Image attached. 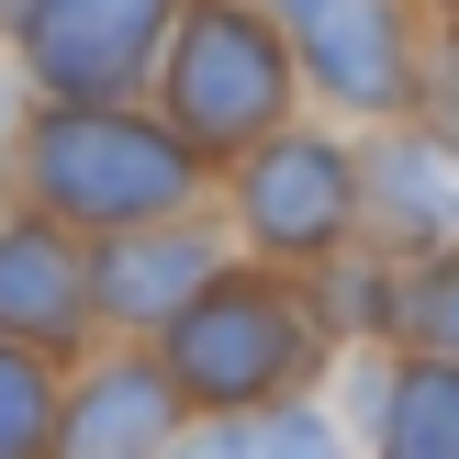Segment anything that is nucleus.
<instances>
[{"label":"nucleus","mask_w":459,"mask_h":459,"mask_svg":"<svg viewBox=\"0 0 459 459\" xmlns=\"http://www.w3.org/2000/svg\"><path fill=\"white\" fill-rule=\"evenodd\" d=\"M34 169H45V191L67 202V213H157V202L179 191V146L169 134H146L134 112H56L45 124V146H34Z\"/></svg>","instance_id":"1"},{"label":"nucleus","mask_w":459,"mask_h":459,"mask_svg":"<svg viewBox=\"0 0 459 459\" xmlns=\"http://www.w3.org/2000/svg\"><path fill=\"white\" fill-rule=\"evenodd\" d=\"M269 459H336V437L314 415H281V426H269Z\"/></svg>","instance_id":"13"},{"label":"nucleus","mask_w":459,"mask_h":459,"mask_svg":"<svg viewBox=\"0 0 459 459\" xmlns=\"http://www.w3.org/2000/svg\"><path fill=\"white\" fill-rule=\"evenodd\" d=\"M157 426H169V393H157V370H112L101 393L67 415V448L56 459H146Z\"/></svg>","instance_id":"7"},{"label":"nucleus","mask_w":459,"mask_h":459,"mask_svg":"<svg viewBox=\"0 0 459 459\" xmlns=\"http://www.w3.org/2000/svg\"><path fill=\"white\" fill-rule=\"evenodd\" d=\"M157 22H169V0H34V67L56 90H79V101H101V90H124L134 67H146Z\"/></svg>","instance_id":"3"},{"label":"nucleus","mask_w":459,"mask_h":459,"mask_svg":"<svg viewBox=\"0 0 459 459\" xmlns=\"http://www.w3.org/2000/svg\"><path fill=\"white\" fill-rule=\"evenodd\" d=\"M67 314H79L67 258H56L45 236H0V325H45V336H67Z\"/></svg>","instance_id":"9"},{"label":"nucleus","mask_w":459,"mask_h":459,"mask_svg":"<svg viewBox=\"0 0 459 459\" xmlns=\"http://www.w3.org/2000/svg\"><path fill=\"white\" fill-rule=\"evenodd\" d=\"M381 459H459V370L426 359V370L393 381L381 403Z\"/></svg>","instance_id":"8"},{"label":"nucleus","mask_w":459,"mask_h":459,"mask_svg":"<svg viewBox=\"0 0 459 459\" xmlns=\"http://www.w3.org/2000/svg\"><path fill=\"white\" fill-rule=\"evenodd\" d=\"M34 448H45V370L0 348V459H34Z\"/></svg>","instance_id":"11"},{"label":"nucleus","mask_w":459,"mask_h":459,"mask_svg":"<svg viewBox=\"0 0 459 459\" xmlns=\"http://www.w3.org/2000/svg\"><path fill=\"white\" fill-rule=\"evenodd\" d=\"M281 112V56L247 12H202L179 34V124L191 134H258Z\"/></svg>","instance_id":"2"},{"label":"nucleus","mask_w":459,"mask_h":459,"mask_svg":"<svg viewBox=\"0 0 459 459\" xmlns=\"http://www.w3.org/2000/svg\"><path fill=\"white\" fill-rule=\"evenodd\" d=\"M336 213H348V169H336L325 146H281V157L258 169V191H247V224H258L269 247L336 236Z\"/></svg>","instance_id":"6"},{"label":"nucleus","mask_w":459,"mask_h":459,"mask_svg":"<svg viewBox=\"0 0 459 459\" xmlns=\"http://www.w3.org/2000/svg\"><path fill=\"white\" fill-rule=\"evenodd\" d=\"M179 459H269V437H202V448H179Z\"/></svg>","instance_id":"14"},{"label":"nucleus","mask_w":459,"mask_h":459,"mask_svg":"<svg viewBox=\"0 0 459 459\" xmlns=\"http://www.w3.org/2000/svg\"><path fill=\"white\" fill-rule=\"evenodd\" d=\"M291 370V314L269 303V291H224V303H191V325H179V381L191 393H258V381Z\"/></svg>","instance_id":"4"},{"label":"nucleus","mask_w":459,"mask_h":459,"mask_svg":"<svg viewBox=\"0 0 459 459\" xmlns=\"http://www.w3.org/2000/svg\"><path fill=\"white\" fill-rule=\"evenodd\" d=\"M415 325L459 348V269H437V281H415Z\"/></svg>","instance_id":"12"},{"label":"nucleus","mask_w":459,"mask_h":459,"mask_svg":"<svg viewBox=\"0 0 459 459\" xmlns=\"http://www.w3.org/2000/svg\"><path fill=\"white\" fill-rule=\"evenodd\" d=\"M314 45V79H336L348 101H393L403 56H393V12L381 0H281Z\"/></svg>","instance_id":"5"},{"label":"nucleus","mask_w":459,"mask_h":459,"mask_svg":"<svg viewBox=\"0 0 459 459\" xmlns=\"http://www.w3.org/2000/svg\"><path fill=\"white\" fill-rule=\"evenodd\" d=\"M202 269H213L202 247H124V258H112V303L124 314H179Z\"/></svg>","instance_id":"10"}]
</instances>
